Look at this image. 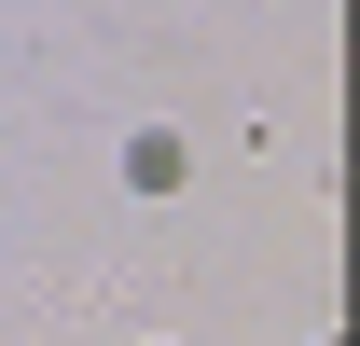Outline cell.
Here are the masks:
<instances>
[{
  "mask_svg": "<svg viewBox=\"0 0 360 346\" xmlns=\"http://www.w3.org/2000/svg\"><path fill=\"white\" fill-rule=\"evenodd\" d=\"M180 180H194V153H180L167 125H139L125 139V194H180Z\"/></svg>",
  "mask_w": 360,
  "mask_h": 346,
  "instance_id": "cell-1",
  "label": "cell"
},
{
  "mask_svg": "<svg viewBox=\"0 0 360 346\" xmlns=\"http://www.w3.org/2000/svg\"><path fill=\"white\" fill-rule=\"evenodd\" d=\"M333 346H347V333H333Z\"/></svg>",
  "mask_w": 360,
  "mask_h": 346,
  "instance_id": "cell-2",
  "label": "cell"
}]
</instances>
